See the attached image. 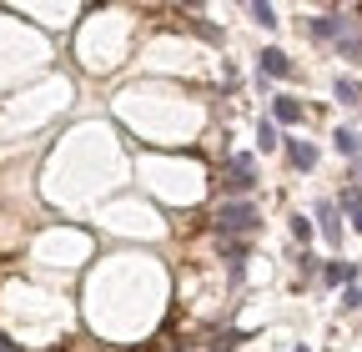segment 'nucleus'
I'll list each match as a JSON object with an SVG mask.
<instances>
[{
	"label": "nucleus",
	"mask_w": 362,
	"mask_h": 352,
	"mask_svg": "<svg viewBox=\"0 0 362 352\" xmlns=\"http://www.w3.org/2000/svg\"><path fill=\"white\" fill-rule=\"evenodd\" d=\"M257 146H262V151L282 146V131H277V121H262V126H257Z\"/></svg>",
	"instance_id": "f8f14e48"
},
{
	"label": "nucleus",
	"mask_w": 362,
	"mask_h": 352,
	"mask_svg": "<svg viewBox=\"0 0 362 352\" xmlns=\"http://www.w3.org/2000/svg\"><path fill=\"white\" fill-rule=\"evenodd\" d=\"M342 307H362V287H357V282L342 292Z\"/></svg>",
	"instance_id": "dca6fc26"
},
{
	"label": "nucleus",
	"mask_w": 362,
	"mask_h": 352,
	"mask_svg": "<svg viewBox=\"0 0 362 352\" xmlns=\"http://www.w3.org/2000/svg\"><path fill=\"white\" fill-rule=\"evenodd\" d=\"M352 187H362V156L352 161Z\"/></svg>",
	"instance_id": "f3484780"
},
{
	"label": "nucleus",
	"mask_w": 362,
	"mask_h": 352,
	"mask_svg": "<svg viewBox=\"0 0 362 352\" xmlns=\"http://www.w3.org/2000/svg\"><path fill=\"white\" fill-rule=\"evenodd\" d=\"M292 237L297 242H312V216H292Z\"/></svg>",
	"instance_id": "4468645a"
},
{
	"label": "nucleus",
	"mask_w": 362,
	"mask_h": 352,
	"mask_svg": "<svg viewBox=\"0 0 362 352\" xmlns=\"http://www.w3.org/2000/svg\"><path fill=\"white\" fill-rule=\"evenodd\" d=\"M257 61H262V71H267V76H292V61H287V51H277V46H267Z\"/></svg>",
	"instance_id": "6e6552de"
},
{
	"label": "nucleus",
	"mask_w": 362,
	"mask_h": 352,
	"mask_svg": "<svg viewBox=\"0 0 362 352\" xmlns=\"http://www.w3.org/2000/svg\"><path fill=\"white\" fill-rule=\"evenodd\" d=\"M216 232L221 237H252L257 227H262V211L252 206V201H226V206H216Z\"/></svg>",
	"instance_id": "f257e3e1"
},
{
	"label": "nucleus",
	"mask_w": 362,
	"mask_h": 352,
	"mask_svg": "<svg viewBox=\"0 0 362 352\" xmlns=\"http://www.w3.org/2000/svg\"><path fill=\"white\" fill-rule=\"evenodd\" d=\"M272 121L297 126V121H302V101H297V96H277V101H272Z\"/></svg>",
	"instance_id": "0eeeda50"
},
{
	"label": "nucleus",
	"mask_w": 362,
	"mask_h": 352,
	"mask_svg": "<svg viewBox=\"0 0 362 352\" xmlns=\"http://www.w3.org/2000/svg\"><path fill=\"white\" fill-rule=\"evenodd\" d=\"M337 51H342L347 61H357V56H362V25H357V20H352V30L337 40Z\"/></svg>",
	"instance_id": "9b49d317"
},
{
	"label": "nucleus",
	"mask_w": 362,
	"mask_h": 352,
	"mask_svg": "<svg viewBox=\"0 0 362 352\" xmlns=\"http://www.w3.org/2000/svg\"><path fill=\"white\" fill-rule=\"evenodd\" d=\"M0 352H21V347H16V342H11L6 332H0Z\"/></svg>",
	"instance_id": "a211bd4d"
},
{
	"label": "nucleus",
	"mask_w": 362,
	"mask_h": 352,
	"mask_svg": "<svg viewBox=\"0 0 362 352\" xmlns=\"http://www.w3.org/2000/svg\"><path fill=\"white\" fill-rule=\"evenodd\" d=\"M352 227H357V232H362V211H352Z\"/></svg>",
	"instance_id": "6ab92c4d"
},
{
	"label": "nucleus",
	"mask_w": 362,
	"mask_h": 352,
	"mask_svg": "<svg viewBox=\"0 0 362 352\" xmlns=\"http://www.w3.org/2000/svg\"><path fill=\"white\" fill-rule=\"evenodd\" d=\"M332 91H337L342 106H362V86H357L352 76H337V81H332Z\"/></svg>",
	"instance_id": "9d476101"
},
{
	"label": "nucleus",
	"mask_w": 362,
	"mask_h": 352,
	"mask_svg": "<svg viewBox=\"0 0 362 352\" xmlns=\"http://www.w3.org/2000/svg\"><path fill=\"white\" fill-rule=\"evenodd\" d=\"M332 146H337L342 156H352V161L362 156V136H357L352 126H337V131H332Z\"/></svg>",
	"instance_id": "1a4fd4ad"
},
{
	"label": "nucleus",
	"mask_w": 362,
	"mask_h": 352,
	"mask_svg": "<svg viewBox=\"0 0 362 352\" xmlns=\"http://www.w3.org/2000/svg\"><path fill=\"white\" fill-rule=\"evenodd\" d=\"M317 227H322L327 247H337V242H342V206L322 196V201H317Z\"/></svg>",
	"instance_id": "7ed1b4c3"
},
{
	"label": "nucleus",
	"mask_w": 362,
	"mask_h": 352,
	"mask_svg": "<svg viewBox=\"0 0 362 352\" xmlns=\"http://www.w3.org/2000/svg\"><path fill=\"white\" fill-rule=\"evenodd\" d=\"M247 16H252L257 25H277V11H272V6H262V0H252V6H247Z\"/></svg>",
	"instance_id": "ddd939ff"
},
{
	"label": "nucleus",
	"mask_w": 362,
	"mask_h": 352,
	"mask_svg": "<svg viewBox=\"0 0 362 352\" xmlns=\"http://www.w3.org/2000/svg\"><path fill=\"white\" fill-rule=\"evenodd\" d=\"M287 161H292L297 171H312V166H317V146H312V141H297V136H287Z\"/></svg>",
	"instance_id": "39448f33"
},
{
	"label": "nucleus",
	"mask_w": 362,
	"mask_h": 352,
	"mask_svg": "<svg viewBox=\"0 0 362 352\" xmlns=\"http://www.w3.org/2000/svg\"><path fill=\"white\" fill-rule=\"evenodd\" d=\"M307 30H312L317 40H342V35L352 30V20H347V16H337V11H327V16H317Z\"/></svg>",
	"instance_id": "20e7f679"
},
{
	"label": "nucleus",
	"mask_w": 362,
	"mask_h": 352,
	"mask_svg": "<svg viewBox=\"0 0 362 352\" xmlns=\"http://www.w3.org/2000/svg\"><path fill=\"white\" fill-rule=\"evenodd\" d=\"M322 282L327 287H342V282L352 287L357 282V267H352V262H322Z\"/></svg>",
	"instance_id": "423d86ee"
},
{
	"label": "nucleus",
	"mask_w": 362,
	"mask_h": 352,
	"mask_svg": "<svg viewBox=\"0 0 362 352\" xmlns=\"http://www.w3.org/2000/svg\"><path fill=\"white\" fill-rule=\"evenodd\" d=\"M221 187H226V192H237V196L252 192V187H257V161H252L247 151L232 156V166H226V182H221Z\"/></svg>",
	"instance_id": "f03ea898"
},
{
	"label": "nucleus",
	"mask_w": 362,
	"mask_h": 352,
	"mask_svg": "<svg viewBox=\"0 0 362 352\" xmlns=\"http://www.w3.org/2000/svg\"><path fill=\"white\" fill-rule=\"evenodd\" d=\"M337 206H347V211H362V187H347V192H342V201H337Z\"/></svg>",
	"instance_id": "2eb2a0df"
}]
</instances>
